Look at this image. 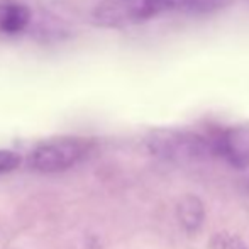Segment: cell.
<instances>
[{"label": "cell", "mask_w": 249, "mask_h": 249, "mask_svg": "<svg viewBox=\"0 0 249 249\" xmlns=\"http://www.w3.org/2000/svg\"><path fill=\"white\" fill-rule=\"evenodd\" d=\"M154 9L161 12H180L188 16H205L222 10L232 0H153Z\"/></svg>", "instance_id": "5b68a950"}, {"label": "cell", "mask_w": 249, "mask_h": 249, "mask_svg": "<svg viewBox=\"0 0 249 249\" xmlns=\"http://www.w3.org/2000/svg\"><path fill=\"white\" fill-rule=\"evenodd\" d=\"M213 249H249L248 243H244L241 237L237 236H229L227 232H219L215 234L212 241Z\"/></svg>", "instance_id": "ba28073f"}, {"label": "cell", "mask_w": 249, "mask_h": 249, "mask_svg": "<svg viewBox=\"0 0 249 249\" xmlns=\"http://www.w3.org/2000/svg\"><path fill=\"white\" fill-rule=\"evenodd\" d=\"M20 156L16 151L9 149H0V173H7V171H12L19 166Z\"/></svg>", "instance_id": "9c48e42d"}, {"label": "cell", "mask_w": 249, "mask_h": 249, "mask_svg": "<svg viewBox=\"0 0 249 249\" xmlns=\"http://www.w3.org/2000/svg\"><path fill=\"white\" fill-rule=\"evenodd\" d=\"M177 217L180 220L181 227L187 232L195 234L197 231H200L203 220H205V207H203V202L194 194L183 195L177 205Z\"/></svg>", "instance_id": "8992f818"}, {"label": "cell", "mask_w": 249, "mask_h": 249, "mask_svg": "<svg viewBox=\"0 0 249 249\" xmlns=\"http://www.w3.org/2000/svg\"><path fill=\"white\" fill-rule=\"evenodd\" d=\"M158 16L153 0H102L92 12V20L100 27L124 29L138 26Z\"/></svg>", "instance_id": "3957f363"}, {"label": "cell", "mask_w": 249, "mask_h": 249, "mask_svg": "<svg viewBox=\"0 0 249 249\" xmlns=\"http://www.w3.org/2000/svg\"><path fill=\"white\" fill-rule=\"evenodd\" d=\"M92 149V141L85 138H58L41 142L27 158L29 168L41 173H56L75 166Z\"/></svg>", "instance_id": "7a4b0ae2"}, {"label": "cell", "mask_w": 249, "mask_h": 249, "mask_svg": "<svg viewBox=\"0 0 249 249\" xmlns=\"http://www.w3.org/2000/svg\"><path fill=\"white\" fill-rule=\"evenodd\" d=\"M146 148L153 156L175 164H192L213 156L210 139L197 132L158 129L146 138Z\"/></svg>", "instance_id": "6da1fadb"}, {"label": "cell", "mask_w": 249, "mask_h": 249, "mask_svg": "<svg viewBox=\"0 0 249 249\" xmlns=\"http://www.w3.org/2000/svg\"><path fill=\"white\" fill-rule=\"evenodd\" d=\"M31 12L19 3H0V34H19L29 26Z\"/></svg>", "instance_id": "52a82bcc"}, {"label": "cell", "mask_w": 249, "mask_h": 249, "mask_svg": "<svg viewBox=\"0 0 249 249\" xmlns=\"http://www.w3.org/2000/svg\"><path fill=\"white\" fill-rule=\"evenodd\" d=\"M212 154L237 170L249 168V129L229 127L210 136Z\"/></svg>", "instance_id": "277c9868"}]
</instances>
